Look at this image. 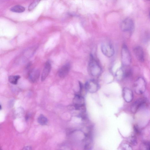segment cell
I'll return each mask as SVG.
<instances>
[{"label": "cell", "mask_w": 150, "mask_h": 150, "mask_svg": "<svg viewBox=\"0 0 150 150\" xmlns=\"http://www.w3.org/2000/svg\"><path fill=\"white\" fill-rule=\"evenodd\" d=\"M89 69L91 75L94 77L100 75L102 71L100 65L92 54L90 55Z\"/></svg>", "instance_id": "1"}, {"label": "cell", "mask_w": 150, "mask_h": 150, "mask_svg": "<svg viewBox=\"0 0 150 150\" xmlns=\"http://www.w3.org/2000/svg\"><path fill=\"white\" fill-rule=\"evenodd\" d=\"M121 57L123 67H129L131 63V58L129 49L125 44L122 47Z\"/></svg>", "instance_id": "2"}, {"label": "cell", "mask_w": 150, "mask_h": 150, "mask_svg": "<svg viewBox=\"0 0 150 150\" xmlns=\"http://www.w3.org/2000/svg\"><path fill=\"white\" fill-rule=\"evenodd\" d=\"M146 84L145 79L142 77L138 78L135 81L134 86L136 93L141 94L145 92L146 89Z\"/></svg>", "instance_id": "3"}, {"label": "cell", "mask_w": 150, "mask_h": 150, "mask_svg": "<svg viewBox=\"0 0 150 150\" xmlns=\"http://www.w3.org/2000/svg\"><path fill=\"white\" fill-rule=\"evenodd\" d=\"M121 28L123 31L131 33L134 28V22L131 18H126L122 22Z\"/></svg>", "instance_id": "4"}, {"label": "cell", "mask_w": 150, "mask_h": 150, "mask_svg": "<svg viewBox=\"0 0 150 150\" xmlns=\"http://www.w3.org/2000/svg\"><path fill=\"white\" fill-rule=\"evenodd\" d=\"M101 50L103 54L106 57L111 58L114 54V50L113 45L110 43H104L101 45Z\"/></svg>", "instance_id": "5"}, {"label": "cell", "mask_w": 150, "mask_h": 150, "mask_svg": "<svg viewBox=\"0 0 150 150\" xmlns=\"http://www.w3.org/2000/svg\"><path fill=\"white\" fill-rule=\"evenodd\" d=\"M99 88L98 82L93 79L88 81L85 85L86 90L91 93L96 92L98 90Z\"/></svg>", "instance_id": "6"}, {"label": "cell", "mask_w": 150, "mask_h": 150, "mask_svg": "<svg viewBox=\"0 0 150 150\" xmlns=\"http://www.w3.org/2000/svg\"><path fill=\"white\" fill-rule=\"evenodd\" d=\"M147 100L144 98H140L133 103L131 107V111L133 113H136L141 108L146 104Z\"/></svg>", "instance_id": "7"}, {"label": "cell", "mask_w": 150, "mask_h": 150, "mask_svg": "<svg viewBox=\"0 0 150 150\" xmlns=\"http://www.w3.org/2000/svg\"><path fill=\"white\" fill-rule=\"evenodd\" d=\"M133 53L138 60L140 62L144 61V56L142 48L140 46L135 47L133 50Z\"/></svg>", "instance_id": "8"}, {"label": "cell", "mask_w": 150, "mask_h": 150, "mask_svg": "<svg viewBox=\"0 0 150 150\" xmlns=\"http://www.w3.org/2000/svg\"><path fill=\"white\" fill-rule=\"evenodd\" d=\"M74 103L76 110L85 106L84 98L79 94L76 95L74 98Z\"/></svg>", "instance_id": "9"}, {"label": "cell", "mask_w": 150, "mask_h": 150, "mask_svg": "<svg viewBox=\"0 0 150 150\" xmlns=\"http://www.w3.org/2000/svg\"><path fill=\"white\" fill-rule=\"evenodd\" d=\"M123 96L125 101L127 103L131 102L133 98L132 91L128 88H125L123 90Z\"/></svg>", "instance_id": "10"}, {"label": "cell", "mask_w": 150, "mask_h": 150, "mask_svg": "<svg viewBox=\"0 0 150 150\" xmlns=\"http://www.w3.org/2000/svg\"><path fill=\"white\" fill-rule=\"evenodd\" d=\"M40 76V72L39 70H32L30 71L29 75V78L32 83L37 82Z\"/></svg>", "instance_id": "11"}, {"label": "cell", "mask_w": 150, "mask_h": 150, "mask_svg": "<svg viewBox=\"0 0 150 150\" xmlns=\"http://www.w3.org/2000/svg\"><path fill=\"white\" fill-rule=\"evenodd\" d=\"M71 68L70 64L67 63L63 66L58 72L59 76L61 78L65 77L68 74Z\"/></svg>", "instance_id": "12"}, {"label": "cell", "mask_w": 150, "mask_h": 150, "mask_svg": "<svg viewBox=\"0 0 150 150\" xmlns=\"http://www.w3.org/2000/svg\"><path fill=\"white\" fill-rule=\"evenodd\" d=\"M51 68L52 66L51 63L49 62H47L45 64L41 75L42 81H44L50 72Z\"/></svg>", "instance_id": "13"}, {"label": "cell", "mask_w": 150, "mask_h": 150, "mask_svg": "<svg viewBox=\"0 0 150 150\" xmlns=\"http://www.w3.org/2000/svg\"><path fill=\"white\" fill-rule=\"evenodd\" d=\"M21 78L20 75L10 76L9 77V80L11 84L16 85L17 84L18 80Z\"/></svg>", "instance_id": "14"}, {"label": "cell", "mask_w": 150, "mask_h": 150, "mask_svg": "<svg viewBox=\"0 0 150 150\" xmlns=\"http://www.w3.org/2000/svg\"><path fill=\"white\" fill-rule=\"evenodd\" d=\"M12 12L16 13H22L25 10V8L20 5H16L13 7L11 9Z\"/></svg>", "instance_id": "15"}, {"label": "cell", "mask_w": 150, "mask_h": 150, "mask_svg": "<svg viewBox=\"0 0 150 150\" xmlns=\"http://www.w3.org/2000/svg\"><path fill=\"white\" fill-rule=\"evenodd\" d=\"M38 121L40 125H45L48 123V120L45 116L43 115H41L38 118Z\"/></svg>", "instance_id": "16"}, {"label": "cell", "mask_w": 150, "mask_h": 150, "mask_svg": "<svg viewBox=\"0 0 150 150\" xmlns=\"http://www.w3.org/2000/svg\"><path fill=\"white\" fill-rule=\"evenodd\" d=\"M116 76L118 79L121 80L124 78V74L122 68L118 71L116 73Z\"/></svg>", "instance_id": "17"}, {"label": "cell", "mask_w": 150, "mask_h": 150, "mask_svg": "<svg viewBox=\"0 0 150 150\" xmlns=\"http://www.w3.org/2000/svg\"><path fill=\"white\" fill-rule=\"evenodd\" d=\"M40 1H35L32 2L29 7V10L31 11L34 10L38 5Z\"/></svg>", "instance_id": "18"}, {"label": "cell", "mask_w": 150, "mask_h": 150, "mask_svg": "<svg viewBox=\"0 0 150 150\" xmlns=\"http://www.w3.org/2000/svg\"><path fill=\"white\" fill-rule=\"evenodd\" d=\"M79 84L80 87V92L81 93L82 91L83 88V86L82 83L80 81L79 82Z\"/></svg>", "instance_id": "19"}, {"label": "cell", "mask_w": 150, "mask_h": 150, "mask_svg": "<svg viewBox=\"0 0 150 150\" xmlns=\"http://www.w3.org/2000/svg\"><path fill=\"white\" fill-rule=\"evenodd\" d=\"M22 150H32V149L30 147L26 146L24 147Z\"/></svg>", "instance_id": "20"}, {"label": "cell", "mask_w": 150, "mask_h": 150, "mask_svg": "<svg viewBox=\"0 0 150 150\" xmlns=\"http://www.w3.org/2000/svg\"><path fill=\"white\" fill-rule=\"evenodd\" d=\"M2 109V107L1 105H0V110H1Z\"/></svg>", "instance_id": "21"}, {"label": "cell", "mask_w": 150, "mask_h": 150, "mask_svg": "<svg viewBox=\"0 0 150 150\" xmlns=\"http://www.w3.org/2000/svg\"><path fill=\"white\" fill-rule=\"evenodd\" d=\"M0 150H2L1 148H0Z\"/></svg>", "instance_id": "22"}]
</instances>
